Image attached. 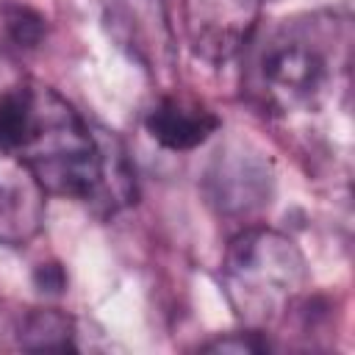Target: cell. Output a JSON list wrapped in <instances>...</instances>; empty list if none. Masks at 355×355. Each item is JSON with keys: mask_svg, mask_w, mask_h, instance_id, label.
<instances>
[{"mask_svg": "<svg viewBox=\"0 0 355 355\" xmlns=\"http://www.w3.org/2000/svg\"><path fill=\"white\" fill-rule=\"evenodd\" d=\"M0 147L25 161L50 194L94 200L105 130H94L55 89L22 83L0 94Z\"/></svg>", "mask_w": 355, "mask_h": 355, "instance_id": "6da1fadb", "label": "cell"}, {"mask_svg": "<svg viewBox=\"0 0 355 355\" xmlns=\"http://www.w3.org/2000/svg\"><path fill=\"white\" fill-rule=\"evenodd\" d=\"M338 33L330 17H294L266 31L244 67V89L269 114H294L316 105L338 61Z\"/></svg>", "mask_w": 355, "mask_h": 355, "instance_id": "7a4b0ae2", "label": "cell"}, {"mask_svg": "<svg viewBox=\"0 0 355 355\" xmlns=\"http://www.w3.org/2000/svg\"><path fill=\"white\" fill-rule=\"evenodd\" d=\"M305 286L308 263L288 236L250 227L230 241L222 261V291L244 324L258 330L283 319Z\"/></svg>", "mask_w": 355, "mask_h": 355, "instance_id": "3957f363", "label": "cell"}, {"mask_svg": "<svg viewBox=\"0 0 355 355\" xmlns=\"http://www.w3.org/2000/svg\"><path fill=\"white\" fill-rule=\"evenodd\" d=\"M202 189L208 202L225 216H250L269 205L275 172L266 153L255 144L230 139L205 166Z\"/></svg>", "mask_w": 355, "mask_h": 355, "instance_id": "277c9868", "label": "cell"}, {"mask_svg": "<svg viewBox=\"0 0 355 355\" xmlns=\"http://www.w3.org/2000/svg\"><path fill=\"white\" fill-rule=\"evenodd\" d=\"M108 36L147 72L166 75L175 64V33L166 0H97Z\"/></svg>", "mask_w": 355, "mask_h": 355, "instance_id": "5b68a950", "label": "cell"}, {"mask_svg": "<svg viewBox=\"0 0 355 355\" xmlns=\"http://www.w3.org/2000/svg\"><path fill=\"white\" fill-rule=\"evenodd\" d=\"M261 0H183V31L208 64H225L247 50L258 31Z\"/></svg>", "mask_w": 355, "mask_h": 355, "instance_id": "8992f818", "label": "cell"}, {"mask_svg": "<svg viewBox=\"0 0 355 355\" xmlns=\"http://www.w3.org/2000/svg\"><path fill=\"white\" fill-rule=\"evenodd\" d=\"M47 191L22 158L0 147V244L22 247L42 230Z\"/></svg>", "mask_w": 355, "mask_h": 355, "instance_id": "52a82bcc", "label": "cell"}, {"mask_svg": "<svg viewBox=\"0 0 355 355\" xmlns=\"http://www.w3.org/2000/svg\"><path fill=\"white\" fill-rule=\"evenodd\" d=\"M219 128V119L200 103H189L180 97H164L147 114L150 136L166 150H194Z\"/></svg>", "mask_w": 355, "mask_h": 355, "instance_id": "ba28073f", "label": "cell"}, {"mask_svg": "<svg viewBox=\"0 0 355 355\" xmlns=\"http://www.w3.org/2000/svg\"><path fill=\"white\" fill-rule=\"evenodd\" d=\"M17 347L31 352H67L75 349V322L55 308L28 311L17 324Z\"/></svg>", "mask_w": 355, "mask_h": 355, "instance_id": "9c48e42d", "label": "cell"}, {"mask_svg": "<svg viewBox=\"0 0 355 355\" xmlns=\"http://www.w3.org/2000/svg\"><path fill=\"white\" fill-rule=\"evenodd\" d=\"M3 19H6V31L17 47H36L39 44V39L44 33V19L36 11H31L25 6H6Z\"/></svg>", "mask_w": 355, "mask_h": 355, "instance_id": "30bf717a", "label": "cell"}, {"mask_svg": "<svg viewBox=\"0 0 355 355\" xmlns=\"http://www.w3.org/2000/svg\"><path fill=\"white\" fill-rule=\"evenodd\" d=\"M202 349H208V352H263V349H269V344H266V338H261V333L252 327V330H247V333H230V336H219V338H214V341H208Z\"/></svg>", "mask_w": 355, "mask_h": 355, "instance_id": "8fae6325", "label": "cell"}]
</instances>
